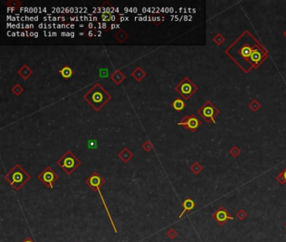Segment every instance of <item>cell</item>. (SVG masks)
<instances>
[{
	"label": "cell",
	"instance_id": "obj_23",
	"mask_svg": "<svg viewBox=\"0 0 286 242\" xmlns=\"http://www.w3.org/2000/svg\"><path fill=\"white\" fill-rule=\"evenodd\" d=\"M261 106H262L261 105V103H260L257 99H253L249 103V104H248V108H249L253 112L256 113L257 111L259 110L260 108H261Z\"/></svg>",
	"mask_w": 286,
	"mask_h": 242
},
{
	"label": "cell",
	"instance_id": "obj_12",
	"mask_svg": "<svg viewBox=\"0 0 286 242\" xmlns=\"http://www.w3.org/2000/svg\"><path fill=\"white\" fill-rule=\"evenodd\" d=\"M110 79L116 85H120L126 79V75L118 69V70H116L111 74Z\"/></svg>",
	"mask_w": 286,
	"mask_h": 242
},
{
	"label": "cell",
	"instance_id": "obj_28",
	"mask_svg": "<svg viewBox=\"0 0 286 242\" xmlns=\"http://www.w3.org/2000/svg\"><path fill=\"white\" fill-rule=\"evenodd\" d=\"M82 34H84L85 36H87V38L92 39V37L94 36L95 30H93L92 29H91L90 27H86V28L82 30Z\"/></svg>",
	"mask_w": 286,
	"mask_h": 242
},
{
	"label": "cell",
	"instance_id": "obj_31",
	"mask_svg": "<svg viewBox=\"0 0 286 242\" xmlns=\"http://www.w3.org/2000/svg\"><path fill=\"white\" fill-rule=\"evenodd\" d=\"M275 179H276V181L278 182L279 184L283 185L284 183H285V182H284V180H283V176H282L281 173H279L278 175H277V176L275 177Z\"/></svg>",
	"mask_w": 286,
	"mask_h": 242
},
{
	"label": "cell",
	"instance_id": "obj_11",
	"mask_svg": "<svg viewBox=\"0 0 286 242\" xmlns=\"http://www.w3.org/2000/svg\"><path fill=\"white\" fill-rule=\"evenodd\" d=\"M196 207V203H195V201L193 199H192L191 197H187L186 199L184 200L183 202H182V208H183V210L181 213L180 216H179V218H181L184 216V214L187 212H191V211L195 208Z\"/></svg>",
	"mask_w": 286,
	"mask_h": 242
},
{
	"label": "cell",
	"instance_id": "obj_15",
	"mask_svg": "<svg viewBox=\"0 0 286 242\" xmlns=\"http://www.w3.org/2000/svg\"><path fill=\"white\" fill-rule=\"evenodd\" d=\"M18 76H20L24 80H27L33 74V70L29 67L27 64H24L18 70Z\"/></svg>",
	"mask_w": 286,
	"mask_h": 242
},
{
	"label": "cell",
	"instance_id": "obj_18",
	"mask_svg": "<svg viewBox=\"0 0 286 242\" xmlns=\"http://www.w3.org/2000/svg\"><path fill=\"white\" fill-rule=\"evenodd\" d=\"M150 19L155 26H159L166 20V16L161 13H154L150 16Z\"/></svg>",
	"mask_w": 286,
	"mask_h": 242
},
{
	"label": "cell",
	"instance_id": "obj_32",
	"mask_svg": "<svg viewBox=\"0 0 286 242\" xmlns=\"http://www.w3.org/2000/svg\"><path fill=\"white\" fill-rule=\"evenodd\" d=\"M280 173H281V175H282V176H283V180H284V182H285V183H286V167L283 169V171H281Z\"/></svg>",
	"mask_w": 286,
	"mask_h": 242
},
{
	"label": "cell",
	"instance_id": "obj_10",
	"mask_svg": "<svg viewBox=\"0 0 286 242\" xmlns=\"http://www.w3.org/2000/svg\"><path fill=\"white\" fill-rule=\"evenodd\" d=\"M85 183L92 190L96 191L100 189L106 183V180L97 171H94L90 175L85 181Z\"/></svg>",
	"mask_w": 286,
	"mask_h": 242
},
{
	"label": "cell",
	"instance_id": "obj_27",
	"mask_svg": "<svg viewBox=\"0 0 286 242\" xmlns=\"http://www.w3.org/2000/svg\"><path fill=\"white\" fill-rule=\"evenodd\" d=\"M142 148L146 152H150V151H151L154 149V145L150 140H146V141H145V142L142 144Z\"/></svg>",
	"mask_w": 286,
	"mask_h": 242
},
{
	"label": "cell",
	"instance_id": "obj_24",
	"mask_svg": "<svg viewBox=\"0 0 286 242\" xmlns=\"http://www.w3.org/2000/svg\"><path fill=\"white\" fill-rule=\"evenodd\" d=\"M225 40H226L225 37L223 36L222 34H220V33L217 34L215 36H213L212 38V41L215 43L216 45H218V46H221V45H222L223 42H224Z\"/></svg>",
	"mask_w": 286,
	"mask_h": 242
},
{
	"label": "cell",
	"instance_id": "obj_4",
	"mask_svg": "<svg viewBox=\"0 0 286 242\" xmlns=\"http://www.w3.org/2000/svg\"><path fill=\"white\" fill-rule=\"evenodd\" d=\"M56 164L70 176L81 166V161L76 155L71 152V150H68L56 161Z\"/></svg>",
	"mask_w": 286,
	"mask_h": 242
},
{
	"label": "cell",
	"instance_id": "obj_3",
	"mask_svg": "<svg viewBox=\"0 0 286 242\" xmlns=\"http://www.w3.org/2000/svg\"><path fill=\"white\" fill-rule=\"evenodd\" d=\"M31 176L19 164H16L13 168L4 175V179L11 185L13 190L18 192L30 180Z\"/></svg>",
	"mask_w": 286,
	"mask_h": 242
},
{
	"label": "cell",
	"instance_id": "obj_9",
	"mask_svg": "<svg viewBox=\"0 0 286 242\" xmlns=\"http://www.w3.org/2000/svg\"><path fill=\"white\" fill-rule=\"evenodd\" d=\"M212 218L219 225L223 226L228 220H233L234 218L232 214L227 210L225 207L220 206L212 215Z\"/></svg>",
	"mask_w": 286,
	"mask_h": 242
},
{
	"label": "cell",
	"instance_id": "obj_25",
	"mask_svg": "<svg viewBox=\"0 0 286 242\" xmlns=\"http://www.w3.org/2000/svg\"><path fill=\"white\" fill-rule=\"evenodd\" d=\"M113 16V13H111V12L104 11L103 13H101V19H102L103 22H109L110 20H112Z\"/></svg>",
	"mask_w": 286,
	"mask_h": 242
},
{
	"label": "cell",
	"instance_id": "obj_16",
	"mask_svg": "<svg viewBox=\"0 0 286 242\" xmlns=\"http://www.w3.org/2000/svg\"><path fill=\"white\" fill-rule=\"evenodd\" d=\"M171 106H172V108L176 111V112H181V111L183 110L184 108H186V103L185 102V100L182 98V97H176V99L174 100L172 103H171Z\"/></svg>",
	"mask_w": 286,
	"mask_h": 242
},
{
	"label": "cell",
	"instance_id": "obj_5",
	"mask_svg": "<svg viewBox=\"0 0 286 242\" xmlns=\"http://www.w3.org/2000/svg\"><path fill=\"white\" fill-rule=\"evenodd\" d=\"M175 90L184 100H188L198 91V87L188 76H186L176 85Z\"/></svg>",
	"mask_w": 286,
	"mask_h": 242
},
{
	"label": "cell",
	"instance_id": "obj_8",
	"mask_svg": "<svg viewBox=\"0 0 286 242\" xmlns=\"http://www.w3.org/2000/svg\"><path fill=\"white\" fill-rule=\"evenodd\" d=\"M178 125L183 126L185 129H188L192 133H194L198 128L202 125V121L197 118L195 114H189L185 115L181 118V121L178 122Z\"/></svg>",
	"mask_w": 286,
	"mask_h": 242
},
{
	"label": "cell",
	"instance_id": "obj_35",
	"mask_svg": "<svg viewBox=\"0 0 286 242\" xmlns=\"http://www.w3.org/2000/svg\"><path fill=\"white\" fill-rule=\"evenodd\" d=\"M284 226L286 227V222H285V223H284Z\"/></svg>",
	"mask_w": 286,
	"mask_h": 242
},
{
	"label": "cell",
	"instance_id": "obj_17",
	"mask_svg": "<svg viewBox=\"0 0 286 242\" xmlns=\"http://www.w3.org/2000/svg\"><path fill=\"white\" fill-rule=\"evenodd\" d=\"M114 38L117 39V41L118 43H120V44H123L126 41L127 39H129V34L128 32H126L124 30V29H119L118 31L116 32L115 34H114Z\"/></svg>",
	"mask_w": 286,
	"mask_h": 242
},
{
	"label": "cell",
	"instance_id": "obj_20",
	"mask_svg": "<svg viewBox=\"0 0 286 242\" xmlns=\"http://www.w3.org/2000/svg\"><path fill=\"white\" fill-rule=\"evenodd\" d=\"M5 4L8 8H13L14 11H17L20 7H22V2L19 0H8Z\"/></svg>",
	"mask_w": 286,
	"mask_h": 242
},
{
	"label": "cell",
	"instance_id": "obj_14",
	"mask_svg": "<svg viewBox=\"0 0 286 242\" xmlns=\"http://www.w3.org/2000/svg\"><path fill=\"white\" fill-rule=\"evenodd\" d=\"M146 75H147V73L140 66H137L136 68L131 72V76L137 82H141L142 80L146 76Z\"/></svg>",
	"mask_w": 286,
	"mask_h": 242
},
{
	"label": "cell",
	"instance_id": "obj_1",
	"mask_svg": "<svg viewBox=\"0 0 286 242\" xmlns=\"http://www.w3.org/2000/svg\"><path fill=\"white\" fill-rule=\"evenodd\" d=\"M225 53L245 73L258 68L268 57V50L248 30L234 40Z\"/></svg>",
	"mask_w": 286,
	"mask_h": 242
},
{
	"label": "cell",
	"instance_id": "obj_13",
	"mask_svg": "<svg viewBox=\"0 0 286 242\" xmlns=\"http://www.w3.org/2000/svg\"><path fill=\"white\" fill-rule=\"evenodd\" d=\"M118 156L124 163L126 164L131 160L132 158L134 157V154H133V152L129 149H128L127 147H124L120 152L118 153Z\"/></svg>",
	"mask_w": 286,
	"mask_h": 242
},
{
	"label": "cell",
	"instance_id": "obj_26",
	"mask_svg": "<svg viewBox=\"0 0 286 242\" xmlns=\"http://www.w3.org/2000/svg\"><path fill=\"white\" fill-rule=\"evenodd\" d=\"M229 154H230L232 157L236 158L241 154V150H240V148L237 147V145H233V146L229 150Z\"/></svg>",
	"mask_w": 286,
	"mask_h": 242
},
{
	"label": "cell",
	"instance_id": "obj_34",
	"mask_svg": "<svg viewBox=\"0 0 286 242\" xmlns=\"http://www.w3.org/2000/svg\"><path fill=\"white\" fill-rule=\"evenodd\" d=\"M283 36H284L286 38V29L284 30V32H283Z\"/></svg>",
	"mask_w": 286,
	"mask_h": 242
},
{
	"label": "cell",
	"instance_id": "obj_29",
	"mask_svg": "<svg viewBox=\"0 0 286 242\" xmlns=\"http://www.w3.org/2000/svg\"><path fill=\"white\" fill-rule=\"evenodd\" d=\"M236 216H237V218H238V219H240L241 221H243V219H245V218H247L248 213H246V212H245L243 208H241V209H239V210L237 212Z\"/></svg>",
	"mask_w": 286,
	"mask_h": 242
},
{
	"label": "cell",
	"instance_id": "obj_19",
	"mask_svg": "<svg viewBox=\"0 0 286 242\" xmlns=\"http://www.w3.org/2000/svg\"><path fill=\"white\" fill-rule=\"evenodd\" d=\"M59 73L60 74V76H62L64 79L67 80V79H70L72 76L73 70H72L71 66H68V65H66V66H64L63 67H61L59 70Z\"/></svg>",
	"mask_w": 286,
	"mask_h": 242
},
{
	"label": "cell",
	"instance_id": "obj_7",
	"mask_svg": "<svg viewBox=\"0 0 286 242\" xmlns=\"http://www.w3.org/2000/svg\"><path fill=\"white\" fill-rule=\"evenodd\" d=\"M37 177L45 187L52 188L55 182L57 181L60 176L50 166H47L43 170L42 172H40L38 175Z\"/></svg>",
	"mask_w": 286,
	"mask_h": 242
},
{
	"label": "cell",
	"instance_id": "obj_30",
	"mask_svg": "<svg viewBox=\"0 0 286 242\" xmlns=\"http://www.w3.org/2000/svg\"><path fill=\"white\" fill-rule=\"evenodd\" d=\"M166 235L171 239H176V236L178 235V233H177V231L175 229H170L167 231V233H166Z\"/></svg>",
	"mask_w": 286,
	"mask_h": 242
},
{
	"label": "cell",
	"instance_id": "obj_6",
	"mask_svg": "<svg viewBox=\"0 0 286 242\" xmlns=\"http://www.w3.org/2000/svg\"><path fill=\"white\" fill-rule=\"evenodd\" d=\"M198 115L202 117L207 123L215 124V118L220 113V111L211 101H207L197 110Z\"/></svg>",
	"mask_w": 286,
	"mask_h": 242
},
{
	"label": "cell",
	"instance_id": "obj_21",
	"mask_svg": "<svg viewBox=\"0 0 286 242\" xmlns=\"http://www.w3.org/2000/svg\"><path fill=\"white\" fill-rule=\"evenodd\" d=\"M190 170L195 174V175H199L202 171L203 170V166L201 165V164L198 162V161H195L194 163L192 164L191 167H190Z\"/></svg>",
	"mask_w": 286,
	"mask_h": 242
},
{
	"label": "cell",
	"instance_id": "obj_2",
	"mask_svg": "<svg viewBox=\"0 0 286 242\" xmlns=\"http://www.w3.org/2000/svg\"><path fill=\"white\" fill-rule=\"evenodd\" d=\"M83 99L89 103L95 111H100L112 99V95L102 86L96 82L89 91L83 95Z\"/></svg>",
	"mask_w": 286,
	"mask_h": 242
},
{
	"label": "cell",
	"instance_id": "obj_22",
	"mask_svg": "<svg viewBox=\"0 0 286 242\" xmlns=\"http://www.w3.org/2000/svg\"><path fill=\"white\" fill-rule=\"evenodd\" d=\"M11 91H12V92H13L15 96H19V95L22 94V93L24 92V88L23 87V86L19 84V83H16V84L13 85V87L11 88Z\"/></svg>",
	"mask_w": 286,
	"mask_h": 242
},
{
	"label": "cell",
	"instance_id": "obj_33",
	"mask_svg": "<svg viewBox=\"0 0 286 242\" xmlns=\"http://www.w3.org/2000/svg\"><path fill=\"white\" fill-rule=\"evenodd\" d=\"M23 242H34V240L33 239H32L31 237L28 236L27 238H25V239H24V240Z\"/></svg>",
	"mask_w": 286,
	"mask_h": 242
}]
</instances>
